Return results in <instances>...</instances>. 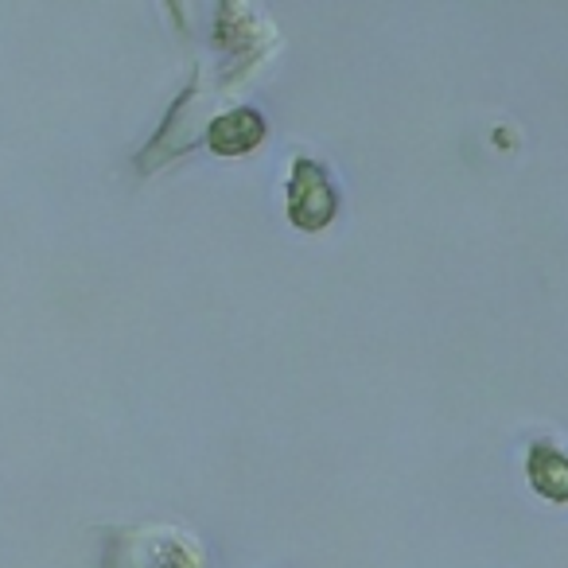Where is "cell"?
I'll return each instance as SVG.
<instances>
[{
    "label": "cell",
    "instance_id": "6da1fadb",
    "mask_svg": "<svg viewBox=\"0 0 568 568\" xmlns=\"http://www.w3.org/2000/svg\"><path fill=\"white\" fill-rule=\"evenodd\" d=\"M102 568H211V560L191 529L172 521H144L105 537Z\"/></svg>",
    "mask_w": 568,
    "mask_h": 568
},
{
    "label": "cell",
    "instance_id": "277c9868",
    "mask_svg": "<svg viewBox=\"0 0 568 568\" xmlns=\"http://www.w3.org/2000/svg\"><path fill=\"white\" fill-rule=\"evenodd\" d=\"M529 479H534V487L541 490V495L565 503L568 498V456H560V452H552V448H534V456H529Z\"/></svg>",
    "mask_w": 568,
    "mask_h": 568
},
{
    "label": "cell",
    "instance_id": "3957f363",
    "mask_svg": "<svg viewBox=\"0 0 568 568\" xmlns=\"http://www.w3.org/2000/svg\"><path fill=\"white\" fill-rule=\"evenodd\" d=\"M265 141V121L253 110H230L206 125V144L222 156H242Z\"/></svg>",
    "mask_w": 568,
    "mask_h": 568
},
{
    "label": "cell",
    "instance_id": "7a4b0ae2",
    "mask_svg": "<svg viewBox=\"0 0 568 568\" xmlns=\"http://www.w3.org/2000/svg\"><path fill=\"white\" fill-rule=\"evenodd\" d=\"M339 214V195H335L327 172L316 160H293V175H288V222L308 234L332 226Z\"/></svg>",
    "mask_w": 568,
    "mask_h": 568
}]
</instances>
